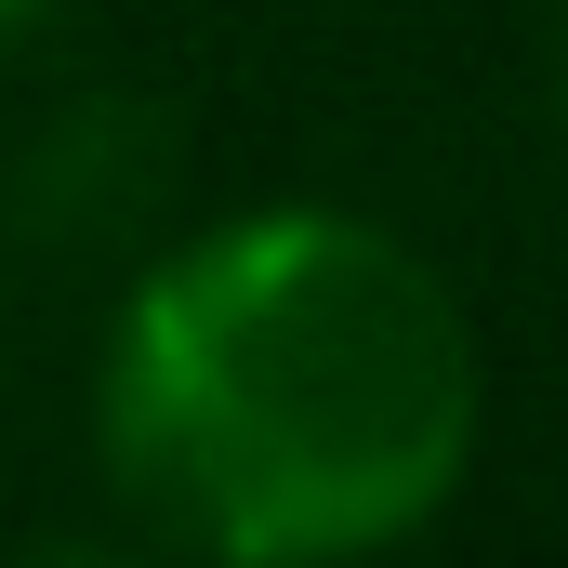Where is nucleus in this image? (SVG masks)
Returning <instances> with one entry per match:
<instances>
[{"mask_svg":"<svg viewBox=\"0 0 568 568\" xmlns=\"http://www.w3.org/2000/svg\"><path fill=\"white\" fill-rule=\"evenodd\" d=\"M489 436L463 291L344 199H265L145 252L93 357V463L145 542L239 568L384 556Z\"/></svg>","mask_w":568,"mask_h":568,"instance_id":"obj_1","label":"nucleus"},{"mask_svg":"<svg viewBox=\"0 0 568 568\" xmlns=\"http://www.w3.org/2000/svg\"><path fill=\"white\" fill-rule=\"evenodd\" d=\"M53 13H67V0H0V53H13V40H40Z\"/></svg>","mask_w":568,"mask_h":568,"instance_id":"obj_3","label":"nucleus"},{"mask_svg":"<svg viewBox=\"0 0 568 568\" xmlns=\"http://www.w3.org/2000/svg\"><path fill=\"white\" fill-rule=\"evenodd\" d=\"M159 199H172V120L133 106V93H80L13 159V225L53 239V252H120V239L159 225Z\"/></svg>","mask_w":568,"mask_h":568,"instance_id":"obj_2","label":"nucleus"}]
</instances>
